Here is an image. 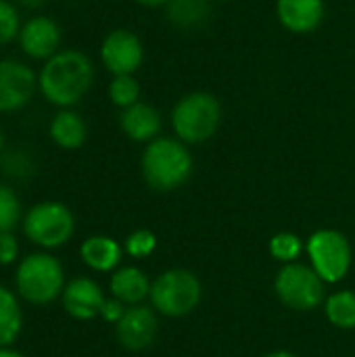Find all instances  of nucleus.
I'll return each mask as SVG.
<instances>
[{
    "label": "nucleus",
    "mask_w": 355,
    "mask_h": 357,
    "mask_svg": "<svg viewBox=\"0 0 355 357\" xmlns=\"http://www.w3.org/2000/svg\"><path fill=\"white\" fill-rule=\"evenodd\" d=\"M94 82V65L82 50H59L54 56L44 61L38 73V90L42 96L59 107L71 109L77 105Z\"/></svg>",
    "instance_id": "nucleus-1"
},
{
    "label": "nucleus",
    "mask_w": 355,
    "mask_h": 357,
    "mask_svg": "<svg viewBox=\"0 0 355 357\" xmlns=\"http://www.w3.org/2000/svg\"><path fill=\"white\" fill-rule=\"evenodd\" d=\"M195 169L188 144L176 136H159L149 142L140 157V172L146 186L155 192H172L184 186Z\"/></svg>",
    "instance_id": "nucleus-2"
},
{
    "label": "nucleus",
    "mask_w": 355,
    "mask_h": 357,
    "mask_svg": "<svg viewBox=\"0 0 355 357\" xmlns=\"http://www.w3.org/2000/svg\"><path fill=\"white\" fill-rule=\"evenodd\" d=\"M65 284L63 264L48 251L29 253L15 268V293L29 305H48L61 299Z\"/></svg>",
    "instance_id": "nucleus-3"
},
{
    "label": "nucleus",
    "mask_w": 355,
    "mask_h": 357,
    "mask_svg": "<svg viewBox=\"0 0 355 357\" xmlns=\"http://www.w3.org/2000/svg\"><path fill=\"white\" fill-rule=\"evenodd\" d=\"M174 136L184 144H203L216 136L222 123L220 98L205 90H195L178 98L169 115Z\"/></svg>",
    "instance_id": "nucleus-4"
},
{
    "label": "nucleus",
    "mask_w": 355,
    "mask_h": 357,
    "mask_svg": "<svg viewBox=\"0 0 355 357\" xmlns=\"http://www.w3.org/2000/svg\"><path fill=\"white\" fill-rule=\"evenodd\" d=\"M203 299V284L199 276L184 268L161 272L151 284V307L167 318H184L192 314Z\"/></svg>",
    "instance_id": "nucleus-5"
},
{
    "label": "nucleus",
    "mask_w": 355,
    "mask_h": 357,
    "mask_svg": "<svg viewBox=\"0 0 355 357\" xmlns=\"http://www.w3.org/2000/svg\"><path fill=\"white\" fill-rule=\"evenodd\" d=\"M21 228L31 245L42 251H52L71 241L75 232V215L61 201H42L23 213Z\"/></svg>",
    "instance_id": "nucleus-6"
},
{
    "label": "nucleus",
    "mask_w": 355,
    "mask_h": 357,
    "mask_svg": "<svg viewBox=\"0 0 355 357\" xmlns=\"http://www.w3.org/2000/svg\"><path fill=\"white\" fill-rule=\"evenodd\" d=\"M274 293L293 312H314L326 301V282L305 264H285L274 278Z\"/></svg>",
    "instance_id": "nucleus-7"
},
{
    "label": "nucleus",
    "mask_w": 355,
    "mask_h": 357,
    "mask_svg": "<svg viewBox=\"0 0 355 357\" xmlns=\"http://www.w3.org/2000/svg\"><path fill=\"white\" fill-rule=\"evenodd\" d=\"M305 253L310 257V266L326 284L341 282L352 270V261H354L352 243L339 230L333 228L316 230L305 243Z\"/></svg>",
    "instance_id": "nucleus-8"
},
{
    "label": "nucleus",
    "mask_w": 355,
    "mask_h": 357,
    "mask_svg": "<svg viewBox=\"0 0 355 357\" xmlns=\"http://www.w3.org/2000/svg\"><path fill=\"white\" fill-rule=\"evenodd\" d=\"M100 63L113 75H134L144 63V44L132 29H111L100 44Z\"/></svg>",
    "instance_id": "nucleus-9"
},
{
    "label": "nucleus",
    "mask_w": 355,
    "mask_h": 357,
    "mask_svg": "<svg viewBox=\"0 0 355 357\" xmlns=\"http://www.w3.org/2000/svg\"><path fill=\"white\" fill-rule=\"evenodd\" d=\"M38 88V75L31 67L15 59L0 61V113L23 109Z\"/></svg>",
    "instance_id": "nucleus-10"
},
{
    "label": "nucleus",
    "mask_w": 355,
    "mask_h": 357,
    "mask_svg": "<svg viewBox=\"0 0 355 357\" xmlns=\"http://www.w3.org/2000/svg\"><path fill=\"white\" fill-rule=\"evenodd\" d=\"M105 301H107V297H105L100 284L88 276L71 278L61 293V305H63L65 314L80 322L100 318V310H103Z\"/></svg>",
    "instance_id": "nucleus-11"
},
{
    "label": "nucleus",
    "mask_w": 355,
    "mask_h": 357,
    "mask_svg": "<svg viewBox=\"0 0 355 357\" xmlns=\"http://www.w3.org/2000/svg\"><path fill=\"white\" fill-rule=\"evenodd\" d=\"M159 331L157 312L146 305H132L115 324V337L128 351H142L155 343Z\"/></svg>",
    "instance_id": "nucleus-12"
},
{
    "label": "nucleus",
    "mask_w": 355,
    "mask_h": 357,
    "mask_svg": "<svg viewBox=\"0 0 355 357\" xmlns=\"http://www.w3.org/2000/svg\"><path fill=\"white\" fill-rule=\"evenodd\" d=\"M61 27L54 19L38 15L27 19L21 25L19 31V46L23 54H27L33 61H48L54 56L61 48Z\"/></svg>",
    "instance_id": "nucleus-13"
},
{
    "label": "nucleus",
    "mask_w": 355,
    "mask_h": 357,
    "mask_svg": "<svg viewBox=\"0 0 355 357\" xmlns=\"http://www.w3.org/2000/svg\"><path fill=\"white\" fill-rule=\"evenodd\" d=\"M278 23L295 36L314 33L326 15L324 0H276Z\"/></svg>",
    "instance_id": "nucleus-14"
},
{
    "label": "nucleus",
    "mask_w": 355,
    "mask_h": 357,
    "mask_svg": "<svg viewBox=\"0 0 355 357\" xmlns=\"http://www.w3.org/2000/svg\"><path fill=\"white\" fill-rule=\"evenodd\" d=\"M119 128L132 142L149 144L155 138H159L161 128H163V117H161L159 109L140 100L121 111Z\"/></svg>",
    "instance_id": "nucleus-15"
},
{
    "label": "nucleus",
    "mask_w": 355,
    "mask_h": 357,
    "mask_svg": "<svg viewBox=\"0 0 355 357\" xmlns=\"http://www.w3.org/2000/svg\"><path fill=\"white\" fill-rule=\"evenodd\" d=\"M123 253V245H119L113 236L107 234L88 236L80 245V257L84 266L98 274H113L119 268Z\"/></svg>",
    "instance_id": "nucleus-16"
},
{
    "label": "nucleus",
    "mask_w": 355,
    "mask_h": 357,
    "mask_svg": "<svg viewBox=\"0 0 355 357\" xmlns=\"http://www.w3.org/2000/svg\"><path fill=\"white\" fill-rule=\"evenodd\" d=\"M151 280L144 274V270L136 266H119L111 278H109V291L111 297L119 299L123 305H142L144 299L151 295Z\"/></svg>",
    "instance_id": "nucleus-17"
},
{
    "label": "nucleus",
    "mask_w": 355,
    "mask_h": 357,
    "mask_svg": "<svg viewBox=\"0 0 355 357\" xmlns=\"http://www.w3.org/2000/svg\"><path fill=\"white\" fill-rule=\"evenodd\" d=\"M48 134H50V140L59 149L75 151L86 142L88 126H86L84 117L80 113H75L73 109H59V113H54V117L50 119Z\"/></svg>",
    "instance_id": "nucleus-18"
},
{
    "label": "nucleus",
    "mask_w": 355,
    "mask_h": 357,
    "mask_svg": "<svg viewBox=\"0 0 355 357\" xmlns=\"http://www.w3.org/2000/svg\"><path fill=\"white\" fill-rule=\"evenodd\" d=\"M23 333V307L15 291L0 284V347H13Z\"/></svg>",
    "instance_id": "nucleus-19"
},
{
    "label": "nucleus",
    "mask_w": 355,
    "mask_h": 357,
    "mask_svg": "<svg viewBox=\"0 0 355 357\" xmlns=\"http://www.w3.org/2000/svg\"><path fill=\"white\" fill-rule=\"evenodd\" d=\"M165 15L180 29H197L209 19L211 0H169Z\"/></svg>",
    "instance_id": "nucleus-20"
},
{
    "label": "nucleus",
    "mask_w": 355,
    "mask_h": 357,
    "mask_svg": "<svg viewBox=\"0 0 355 357\" xmlns=\"http://www.w3.org/2000/svg\"><path fill=\"white\" fill-rule=\"evenodd\" d=\"M326 320L341 331H355V293L354 291H337L324 301Z\"/></svg>",
    "instance_id": "nucleus-21"
},
{
    "label": "nucleus",
    "mask_w": 355,
    "mask_h": 357,
    "mask_svg": "<svg viewBox=\"0 0 355 357\" xmlns=\"http://www.w3.org/2000/svg\"><path fill=\"white\" fill-rule=\"evenodd\" d=\"M107 92L111 102L121 111L140 102V84L134 75H113Z\"/></svg>",
    "instance_id": "nucleus-22"
},
{
    "label": "nucleus",
    "mask_w": 355,
    "mask_h": 357,
    "mask_svg": "<svg viewBox=\"0 0 355 357\" xmlns=\"http://www.w3.org/2000/svg\"><path fill=\"white\" fill-rule=\"evenodd\" d=\"M303 251H305V245L301 236H297L295 232H278L270 238V255L276 261L295 264Z\"/></svg>",
    "instance_id": "nucleus-23"
},
{
    "label": "nucleus",
    "mask_w": 355,
    "mask_h": 357,
    "mask_svg": "<svg viewBox=\"0 0 355 357\" xmlns=\"http://www.w3.org/2000/svg\"><path fill=\"white\" fill-rule=\"evenodd\" d=\"M23 211H21V201L17 192L0 184V232H13L17 224H21Z\"/></svg>",
    "instance_id": "nucleus-24"
},
{
    "label": "nucleus",
    "mask_w": 355,
    "mask_h": 357,
    "mask_svg": "<svg viewBox=\"0 0 355 357\" xmlns=\"http://www.w3.org/2000/svg\"><path fill=\"white\" fill-rule=\"evenodd\" d=\"M155 249H157V236L146 228H138L130 232L128 238L123 241V251L134 259H146Z\"/></svg>",
    "instance_id": "nucleus-25"
},
{
    "label": "nucleus",
    "mask_w": 355,
    "mask_h": 357,
    "mask_svg": "<svg viewBox=\"0 0 355 357\" xmlns=\"http://www.w3.org/2000/svg\"><path fill=\"white\" fill-rule=\"evenodd\" d=\"M21 23H19V13L15 4L8 0H0V46L10 44L15 38H19Z\"/></svg>",
    "instance_id": "nucleus-26"
},
{
    "label": "nucleus",
    "mask_w": 355,
    "mask_h": 357,
    "mask_svg": "<svg viewBox=\"0 0 355 357\" xmlns=\"http://www.w3.org/2000/svg\"><path fill=\"white\" fill-rule=\"evenodd\" d=\"M21 259V247L15 232H0V266H13Z\"/></svg>",
    "instance_id": "nucleus-27"
},
{
    "label": "nucleus",
    "mask_w": 355,
    "mask_h": 357,
    "mask_svg": "<svg viewBox=\"0 0 355 357\" xmlns=\"http://www.w3.org/2000/svg\"><path fill=\"white\" fill-rule=\"evenodd\" d=\"M126 310H128V305H123V303H121L119 299H115V297H109V299L105 301L103 310H100V318H103L105 322H109V324L115 326V324L123 318Z\"/></svg>",
    "instance_id": "nucleus-28"
},
{
    "label": "nucleus",
    "mask_w": 355,
    "mask_h": 357,
    "mask_svg": "<svg viewBox=\"0 0 355 357\" xmlns=\"http://www.w3.org/2000/svg\"><path fill=\"white\" fill-rule=\"evenodd\" d=\"M136 4H140V6H144V8H165L167 6V2L169 0H134Z\"/></svg>",
    "instance_id": "nucleus-29"
},
{
    "label": "nucleus",
    "mask_w": 355,
    "mask_h": 357,
    "mask_svg": "<svg viewBox=\"0 0 355 357\" xmlns=\"http://www.w3.org/2000/svg\"><path fill=\"white\" fill-rule=\"evenodd\" d=\"M0 357H25L21 351H17L15 347H0Z\"/></svg>",
    "instance_id": "nucleus-30"
},
{
    "label": "nucleus",
    "mask_w": 355,
    "mask_h": 357,
    "mask_svg": "<svg viewBox=\"0 0 355 357\" xmlns=\"http://www.w3.org/2000/svg\"><path fill=\"white\" fill-rule=\"evenodd\" d=\"M17 2H21V4L27 6V8H38V6L44 4V0H17Z\"/></svg>",
    "instance_id": "nucleus-31"
},
{
    "label": "nucleus",
    "mask_w": 355,
    "mask_h": 357,
    "mask_svg": "<svg viewBox=\"0 0 355 357\" xmlns=\"http://www.w3.org/2000/svg\"><path fill=\"white\" fill-rule=\"evenodd\" d=\"M264 357H297V356H295V354H291V351L278 349V351H270V354H266Z\"/></svg>",
    "instance_id": "nucleus-32"
},
{
    "label": "nucleus",
    "mask_w": 355,
    "mask_h": 357,
    "mask_svg": "<svg viewBox=\"0 0 355 357\" xmlns=\"http://www.w3.org/2000/svg\"><path fill=\"white\" fill-rule=\"evenodd\" d=\"M2 146H4V132H2V128H0V151H2Z\"/></svg>",
    "instance_id": "nucleus-33"
},
{
    "label": "nucleus",
    "mask_w": 355,
    "mask_h": 357,
    "mask_svg": "<svg viewBox=\"0 0 355 357\" xmlns=\"http://www.w3.org/2000/svg\"><path fill=\"white\" fill-rule=\"evenodd\" d=\"M211 2H232V0H211Z\"/></svg>",
    "instance_id": "nucleus-34"
}]
</instances>
